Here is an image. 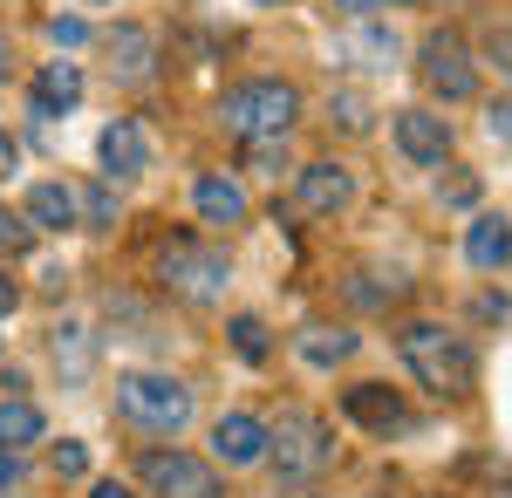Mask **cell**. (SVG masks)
I'll use <instances>...</instances> for the list:
<instances>
[{"instance_id":"obj_21","label":"cell","mask_w":512,"mask_h":498,"mask_svg":"<svg viewBox=\"0 0 512 498\" xmlns=\"http://www.w3.org/2000/svg\"><path fill=\"white\" fill-rule=\"evenodd\" d=\"M301 362H308V369H335V362H349L355 355V335L349 328H301Z\"/></svg>"},{"instance_id":"obj_39","label":"cell","mask_w":512,"mask_h":498,"mask_svg":"<svg viewBox=\"0 0 512 498\" xmlns=\"http://www.w3.org/2000/svg\"><path fill=\"white\" fill-rule=\"evenodd\" d=\"M253 7H280V0H253Z\"/></svg>"},{"instance_id":"obj_5","label":"cell","mask_w":512,"mask_h":498,"mask_svg":"<svg viewBox=\"0 0 512 498\" xmlns=\"http://www.w3.org/2000/svg\"><path fill=\"white\" fill-rule=\"evenodd\" d=\"M158 280L178 294V301L212 307V301H226L233 260H226V246H205V239H171V246L158 253Z\"/></svg>"},{"instance_id":"obj_11","label":"cell","mask_w":512,"mask_h":498,"mask_svg":"<svg viewBox=\"0 0 512 498\" xmlns=\"http://www.w3.org/2000/svg\"><path fill=\"white\" fill-rule=\"evenodd\" d=\"M158 28H144V21H123L117 35H110V76L123 89H144V82L158 76Z\"/></svg>"},{"instance_id":"obj_40","label":"cell","mask_w":512,"mask_h":498,"mask_svg":"<svg viewBox=\"0 0 512 498\" xmlns=\"http://www.w3.org/2000/svg\"><path fill=\"white\" fill-rule=\"evenodd\" d=\"M82 7H103V0H82Z\"/></svg>"},{"instance_id":"obj_26","label":"cell","mask_w":512,"mask_h":498,"mask_svg":"<svg viewBox=\"0 0 512 498\" xmlns=\"http://www.w3.org/2000/svg\"><path fill=\"white\" fill-rule=\"evenodd\" d=\"M246 164L267 171V178H280V171H287V144H280V137H253V144H246Z\"/></svg>"},{"instance_id":"obj_17","label":"cell","mask_w":512,"mask_h":498,"mask_svg":"<svg viewBox=\"0 0 512 498\" xmlns=\"http://www.w3.org/2000/svg\"><path fill=\"white\" fill-rule=\"evenodd\" d=\"M192 212L205 226H246V192H239L226 171H205L192 185Z\"/></svg>"},{"instance_id":"obj_34","label":"cell","mask_w":512,"mask_h":498,"mask_svg":"<svg viewBox=\"0 0 512 498\" xmlns=\"http://www.w3.org/2000/svg\"><path fill=\"white\" fill-rule=\"evenodd\" d=\"M14 171H21V144H14V137H7V130H0V185H7V178H14Z\"/></svg>"},{"instance_id":"obj_29","label":"cell","mask_w":512,"mask_h":498,"mask_svg":"<svg viewBox=\"0 0 512 498\" xmlns=\"http://www.w3.org/2000/svg\"><path fill=\"white\" fill-rule=\"evenodd\" d=\"M82 471H89V444L62 437V444H55V478H82Z\"/></svg>"},{"instance_id":"obj_9","label":"cell","mask_w":512,"mask_h":498,"mask_svg":"<svg viewBox=\"0 0 512 498\" xmlns=\"http://www.w3.org/2000/svg\"><path fill=\"white\" fill-rule=\"evenodd\" d=\"M335 62L342 69H396L403 62V35H396L390 21H349L342 35H335Z\"/></svg>"},{"instance_id":"obj_38","label":"cell","mask_w":512,"mask_h":498,"mask_svg":"<svg viewBox=\"0 0 512 498\" xmlns=\"http://www.w3.org/2000/svg\"><path fill=\"white\" fill-rule=\"evenodd\" d=\"M14 76V48H7V35H0V82Z\"/></svg>"},{"instance_id":"obj_24","label":"cell","mask_w":512,"mask_h":498,"mask_svg":"<svg viewBox=\"0 0 512 498\" xmlns=\"http://www.w3.org/2000/svg\"><path fill=\"white\" fill-rule=\"evenodd\" d=\"M328 123H342L349 137H362V130L376 123V110H369V96H362V89H335V96H328Z\"/></svg>"},{"instance_id":"obj_12","label":"cell","mask_w":512,"mask_h":498,"mask_svg":"<svg viewBox=\"0 0 512 498\" xmlns=\"http://www.w3.org/2000/svg\"><path fill=\"white\" fill-rule=\"evenodd\" d=\"M212 458L226 464V471H253V464H267V423L246 417V410H226V417L212 423Z\"/></svg>"},{"instance_id":"obj_19","label":"cell","mask_w":512,"mask_h":498,"mask_svg":"<svg viewBox=\"0 0 512 498\" xmlns=\"http://www.w3.org/2000/svg\"><path fill=\"white\" fill-rule=\"evenodd\" d=\"M41 430H48V417H41L28 396H0V451H21V444H41Z\"/></svg>"},{"instance_id":"obj_27","label":"cell","mask_w":512,"mask_h":498,"mask_svg":"<svg viewBox=\"0 0 512 498\" xmlns=\"http://www.w3.org/2000/svg\"><path fill=\"white\" fill-rule=\"evenodd\" d=\"M48 41L69 55V48H82V41H89V21H82V14H55V21H48Z\"/></svg>"},{"instance_id":"obj_20","label":"cell","mask_w":512,"mask_h":498,"mask_svg":"<svg viewBox=\"0 0 512 498\" xmlns=\"http://www.w3.org/2000/svg\"><path fill=\"white\" fill-rule=\"evenodd\" d=\"M89 362H96V335H89L82 321H62V328H55V369H62L69 383H82Z\"/></svg>"},{"instance_id":"obj_35","label":"cell","mask_w":512,"mask_h":498,"mask_svg":"<svg viewBox=\"0 0 512 498\" xmlns=\"http://www.w3.org/2000/svg\"><path fill=\"white\" fill-rule=\"evenodd\" d=\"M14 307H21V287H14V280H7V273H0V321H7V314H14Z\"/></svg>"},{"instance_id":"obj_30","label":"cell","mask_w":512,"mask_h":498,"mask_svg":"<svg viewBox=\"0 0 512 498\" xmlns=\"http://www.w3.org/2000/svg\"><path fill=\"white\" fill-rule=\"evenodd\" d=\"M485 130H492V144H512V96H499V103L485 110Z\"/></svg>"},{"instance_id":"obj_15","label":"cell","mask_w":512,"mask_h":498,"mask_svg":"<svg viewBox=\"0 0 512 498\" xmlns=\"http://www.w3.org/2000/svg\"><path fill=\"white\" fill-rule=\"evenodd\" d=\"M21 219L35 232H76V185H62V178H41V185H28V205H21Z\"/></svg>"},{"instance_id":"obj_3","label":"cell","mask_w":512,"mask_h":498,"mask_svg":"<svg viewBox=\"0 0 512 498\" xmlns=\"http://www.w3.org/2000/svg\"><path fill=\"white\" fill-rule=\"evenodd\" d=\"M294 116H301V89L294 82H239V89H226L219 96V123L233 130V137H287L294 130Z\"/></svg>"},{"instance_id":"obj_22","label":"cell","mask_w":512,"mask_h":498,"mask_svg":"<svg viewBox=\"0 0 512 498\" xmlns=\"http://www.w3.org/2000/svg\"><path fill=\"white\" fill-rule=\"evenodd\" d=\"M226 335H233V355H239V362H253V369L274 355V335H267V321H260V314H233V321H226Z\"/></svg>"},{"instance_id":"obj_33","label":"cell","mask_w":512,"mask_h":498,"mask_svg":"<svg viewBox=\"0 0 512 498\" xmlns=\"http://www.w3.org/2000/svg\"><path fill=\"white\" fill-rule=\"evenodd\" d=\"M376 7H390V0H335V14H349V21H376Z\"/></svg>"},{"instance_id":"obj_36","label":"cell","mask_w":512,"mask_h":498,"mask_svg":"<svg viewBox=\"0 0 512 498\" xmlns=\"http://www.w3.org/2000/svg\"><path fill=\"white\" fill-rule=\"evenodd\" d=\"M14 478H21V458H14V451H0V492H7Z\"/></svg>"},{"instance_id":"obj_6","label":"cell","mask_w":512,"mask_h":498,"mask_svg":"<svg viewBox=\"0 0 512 498\" xmlns=\"http://www.w3.org/2000/svg\"><path fill=\"white\" fill-rule=\"evenodd\" d=\"M417 76L431 82V96H444V103H472L478 96V62L465 48V35H451V28H431L417 41Z\"/></svg>"},{"instance_id":"obj_37","label":"cell","mask_w":512,"mask_h":498,"mask_svg":"<svg viewBox=\"0 0 512 498\" xmlns=\"http://www.w3.org/2000/svg\"><path fill=\"white\" fill-rule=\"evenodd\" d=\"M89 498H137V492H130V485H117V478H103V485H96Z\"/></svg>"},{"instance_id":"obj_7","label":"cell","mask_w":512,"mask_h":498,"mask_svg":"<svg viewBox=\"0 0 512 498\" xmlns=\"http://www.w3.org/2000/svg\"><path fill=\"white\" fill-rule=\"evenodd\" d=\"M137 478L158 498H219V471L198 464L192 451H144L137 458Z\"/></svg>"},{"instance_id":"obj_1","label":"cell","mask_w":512,"mask_h":498,"mask_svg":"<svg viewBox=\"0 0 512 498\" xmlns=\"http://www.w3.org/2000/svg\"><path fill=\"white\" fill-rule=\"evenodd\" d=\"M396 355H403V369L431 396H472V383H478L472 342L451 335V328H437V321H403L396 328Z\"/></svg>"},{"instance_id":"obj_31","label":"cell","mask_w":512,"mask_h":498,"mask_svg":"<svg viewBox=\"0 0 512 498\" xmlns=\"http://www.w3.org/2000/svg\"><path fill=\"white\" fill-rule=\"evenodd\" d=\"M444 205H458V212H465V205H478V178H472V171H458V178L444 185Z\"/></svg>"},{"instance_id":"obj_32","label":"cell","mask_w":512,"mask_h":498,"mask_svg":"<svg viewBox=\"0 0 512 498\" xmlns=\"http://www.w3.org/2000/svg\"><path fill=\"white\" fill-rule=\"evenodd\" d=\"M485 55H492V69L512 76V28H492V35H485Z\"/></svg>"},{"instance_id":"obj_23","label":"cell","mask_w":512,"mask_h":498,"mask_svg":"<svg viewBox=\"0 0 512 498\" xmlns=\"http://www.w3.org/2000/svg\"><path fill=\"white\" fill-rule=\"evenodd\" d=\"M117 212H123V198H117V185H110V178L76 192V219H82V226H117Z\"/></svg>"},{"instance_id":"obj_14","label":"cell","mask_w":512,"mask_h":498,"mask_svg":"<svg viewBox=\"0 0 512 498\" xmlns=\"http://www.w3.org/2000/svg\"><path fill=\"white\" fill-rule=\"evenodd\" d=\"M82 103V69L76 62H41L35 89H28V116L35 123H55V116H69Z\"/></svg>"},{"instance_id":"obj_2","label":"cell","mask_w":512,"mask_h":498,"mask_svg":"<svg viewBox=\"0 0 512 498\" xmlns=\"http://www.w3.org/2000/svg\"><path fill=\"white\" fill-rule=\"evenodd\" d=\"M117 417L144 437H178L192 423V389L164 369H130V376H117Z\"/></svg>"},{"instance_id":"obj_4","label":"cell","mask_w":512,"mask_h":498,"mask_svg":"<svg viewBox=\"0 0 512 498\" xmlns=\"http://www.w3.org/2000/svg\"><path fill=\"white\" fill-rule=\"evenodd\" d=\"M267 458L280 478H321L335 464V423L321 410H280V423H267Z\"/></svg>"},{"instance_id":"obj_28","label":"cell","mask_w":512,"mask_h":498,"mask_svg":"<svg viewBox=\"0 0 512 498\" xmlns=\"http://www.w3.org/2000/svg\"><path fill=\"white\" fill-rule=\"evenodd\" d=\"M28 239H35V226H28L21 212L0 205V253H28Z\"/></svg>"},{"instance_id":"obj_18","label":"cell","mask_w":512,"mask_h":498,"mask_svg":"<svg viewBox=\"0 0 512 498\" xmlns=\"http://www.w3.org/2000/svg\"><path fill=\"white\" fill-rule=\"evenodd\" d=\"M465 260H472L478 273H506V260H512V226L499 219V212H478L472 226H465Z\"/></svg>"},{"instance_id":"obj_25","label":"cell","mask_w":512,"mask_h":498,"mask_svg":"<svg viewBox=\"0 0 512 498\" xmlns=\"http://www.w3.org/2000/svg\"><path fill=\"white\" fill-rule=\"evenodd\" d=\"M349 301H362V307H390V301H403V280H383V273H355L349 280Z\"/></svg>"},{"instance_id":"obj_10","label":"cell","mask_w":512,"mask_h":498,"mask_svg":"<svg viewBox=\"0 0 512 498\" xmlns=\"http://www.w3.org/2000/svg\"><path fill=\"white\" fill-rule=\"evenodd\" d=\"M96 157H103V178H110V185H123V178H144V171H151V130H144L137 116H117V123H103Z\"/></svg>"},{"instance_id":"obj_41","label":"cell","mask_w":512,"mask_h":498,"mask_svg":"<svg viewBox=\"0 0 512 498\" xmlns=\"http://www.w3.org/2000/svg\"><path fill=\"white\" fill-rule=\"evenodd\" d=\"M0 348H7V342H0Z\"/></svg>"},{"instance_id":"obj_13","label":"cell","mask_w":512,"mask_h":498,"mask_svg":"<svg viewBox=\"0 0 512 498\" xmlns=\"http://www.w3.org/2000/svg\"><path fill=\"white\" fill-rule=\"evenodd\" d=\"M390 137H396V151L410 157V164H444V157H451V123L431 116V110H396Z\"/></svg>"},{"instance_id":"obj_8","label":"cell","mask_w":512,"mask_h":498,"mask_svg":"<svg viewBox=\"0 0 512 498\" xmlns=\"http://www.w3.org/2000/svg\"><path fill=\"white\" fill-rule=\"evenodd\" d=\"M294 198H301L308 219H335V212H349V205H355V171H349V164H335V157H315V164L294 171Z\"/></svg>"},{"instance_id":"obj_16","label":"cell","mask_w":512,"mask_h":498,"mask_svg":"<svg viewBox=\"0 0 512 498\" xmlns=\"http://www.w3.org/2000/svg\"><path fill=\"white\" fill-rule=\"evenodd\" d=\"M342 410H349L362 430H376V437H390V430H403V396L396 389H383V383H355V389H342Z\"/></svg>"}]
</instances>
